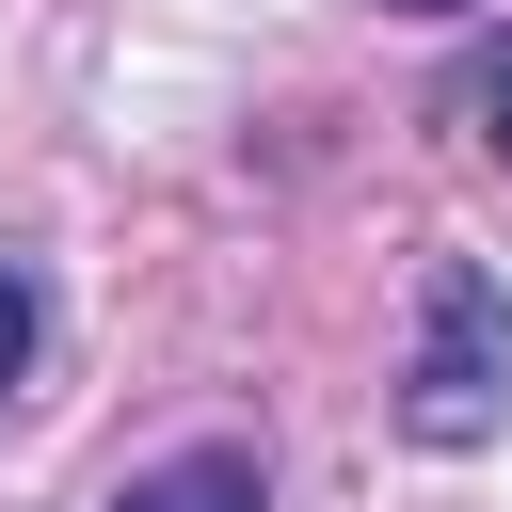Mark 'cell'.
<instances>
[{"mask_svg": "<svg viewBox=\"0 0 512 512\" xmlns=\"http://www.w3.org/2000/svg\"><path fill=\"white\" fill-rule=\"evenodd\" d=\"M32 336H48V288H32V272H16V256H0V384H16V368H32Z\"/></svg>", "mask_w": 512, "mask_h": 512, "instance_id": "3957f363", "label": "cell"}, {"mask_svg": "<svg viewBox=\"0 0 512 512\" xmlns=\"http://www.w3.org/2000/svg\"><path fill=\"white\" fill-rule=\"evenodd\" d=\"M496 144H512V80H496Z\"/></svg>", "mask_w": 512, "mask_h": 512, "instance_id": "5b68a950", "label": "cell"}, {"mask_svg": "<svg viewBox=\"0 0 512 512\" xmlns=\"http://www.w3.org/2000/svg\"><path fill=\"white\" fill-rule=\"evenodd\" d=\"M384 16H448V0H384Z\"/></svg>", "mask_w": 512, "mask_h": 512, "instance_id": "277c9868", "label": "cell"}, {"mask_svg": "<svg viewBox=\"0 0 512 512\" xmlns=\"http://www.w3.org/2000/svg\"><path fill=\"white\" fill-rule=\"evenodd\" d=\"M112 512H272V480H256V448H176V464H144Z\"/></svg>", "mask_w": 512, "mask_h": 512, "instance_id": "7a4b0ae2", "label": "cell"}, {"mask_svg": "<svg viewBox=\"0 0 512 512\" xmlns=\"http://www.w3.org/2000/svg\"><path fill=\"white\" fill-rule=\"evenodd\" d=\"M400 432H416V448H496V432H512V288H496L480 256H432V288H416Z\"/></svg>", "mask_w": 512, "mask_h": 512, "instance_id": "6da1fadb", "label": "cell"}]
</instances>
